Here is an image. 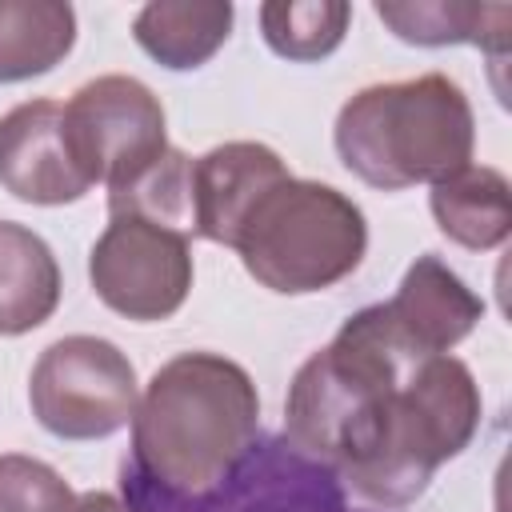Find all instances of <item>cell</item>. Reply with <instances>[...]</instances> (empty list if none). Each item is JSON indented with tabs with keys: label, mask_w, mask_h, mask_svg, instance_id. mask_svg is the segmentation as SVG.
I'll list each match as a JSON object with an SVG mask.
<instances>
[{
	"label": "cell",
	"mask_w": 512,
	"mask_h": 512,
	"mask_svg": "<svg viewBox=\"0 0 512 512\" xmlns=\"http://www.w3.org/2000/svg\"><path fill=\"white\" fill-rule=\"evenodd\" d=\"M260 428L252 376L220 352L160 364L132 412V456L168 492L208 496L248 456Z\"/></svg>",
	"instance_id": "6da1fadb"
},
{
	"label": "cell",
	"mask_w": 512,
	"mask_h": 512,
	"mask_svg": "<svg viewBox=\"0 0 512 512\" xmlns=\"http://www.w3.org/2000/svg\"><path fill=\"white\" fill-rule=\"evenodd\" d=\"M480 412L484 400L472 368L448 352L428 356L372 404L336 472L356 496L380 508H404L428 492L444 460L472 444Z\"/></svg>",
	"instance_id": "7a4b0ae2"
},
{
	"label": "cell",
	"mask_w": 512,
	"mask_h": 512,
	"mask_svg": "<svg viewBox=\"0 0 512 512\" xmlns=\"http://www.w3.org/2000/svg\"><path fill=\"white\" fill-rule=\"evenodd\" d=\"M332 140L356 180L400 192L472 164L476 116L452 76L424 72L352 92L336 112Z\"/></svg>",
	"instance_id": "3957f363"
},
{
	"label": "cell",
	"mask_w": 512,
	"mask_h": 512,
	"mask_svg": "<svg viewBox=\"0 0 512 512\" xmlns=\"http://www.w3.org/2000/svg\"><path fill=\"white\" fill-rule=\"evenodd\" d=\"M244 272L280 296H308L348 280L368 252V220L332 184L284 176L248 212L236 244Z\"/></svg>",
	"instance_id": "277c9868"
},
{
	"label": "cell",
	"mask_w": 512,
	"mask_h": 512,
	"mask_svg": "<svg viewBox=\"0 0 512 512\" xmlns=\"http://www.w3.org/2000/svg\"><path fill=\"white\" fill-rule=\"evenodd\" d=\"M136 400V368L104 336H60L32 364V416L60 440H104L120 432L132 424Z\"/></svg>",
	"instance_id": "5b68a950"
},
{
	"label": "cell",
	"mask_w": 512,
	"mask_h": 512,
	"mask_svg": "<svg viewBox=\"0 0 512 512\" xmlns=\"http://www.w3.org/2000/svg\"><path fill=\"white\" fill-rule=\"evenodd\" d=\"M88 280L104 308L152 324L184 308L192 288V248L180 232L140 216H108L88 252Z\"/></svg>",
	"instance_id": "8992f818"
},
{
	"label": "cell",
	"mask_w": 512,
	"mask_h": 512,
	"mask_svg": "<svg viewBox=\"0 0 512 512\" xmlns=\"http://www.w3.org/2000/svg\"><path fill=\"white\" fill-rule=\"evenodd\" d=\"M64 128L92 184H112L168 148L164 104L136 76H96L64 104Z\"/></svg>",
	"instance_id": "52a82bcc"
},
{
	"label": "cell",
	"mask_w": 512,
	"mask_h": 512,
	"mask_svg": "<svg viewBox=\"0 0 512 512\" xmlns=\"http://www.w3.org/2000/svg\"><path fill=\"white\" fill-rule=\"evenodd\" d=\"M0 184L16 200L44 208L76 204L88 196L92 176L72 152L64 104L40 96L0 116Z\"/></svg>",
	"instance_id": "ba28073f"
},
{
	"label": "cell",
	"mask_w": 512,
	"mask_h": 512,
	"mask_svg": "<svg viewBox=\"0 0 512 512\" xmlns=\"http://www.w3.org/2000/svg\"><path fill=\"white\" fill-rule=\"evenodd\" d=\"M288 172L280 152L256 140H228L192 160L196 192V236L232 248L256 200L276 188Z\"/></svg>",
	"instance_id": "9c48e42d"
},
{
	"label": "cell",
	"mask_w": 512,
	"mask_h": 512,
	"mask_svg": "<svg viewBox=\"0 0 512 512\" xmlns=\"http://www.w3.org/2000/svg\"><path fill=\"white\" fill-rule=\"evenodd\" d=\"M384 308L404 340L424 356L452 352L484 316V300L432 252L408 264L396 296Z\"/></svg>",
	"instance_id": "30bf717a"
},
{
	"label": "cell",
	"mask_w": 512,
	"mask_h": 512,
	"mask_svg": "<svg viewBox=\"0 0 512 512\" xmlns=\"http://www.w3.org/2000/svg\"><path fill=\"white\" fill-rule=\"evenodd\" d=\"M436 228L472 252H492L512 232V188L500 168L464 164L452 176L436 180L428 192Z\"/></svg>",
	"instance_id": "8fae6325"
},
{
	"label": "cell",
	"mask_w": 512,
	"mask_h": 512,
	"mask_svg": "<svg viewBox=\"0 0 512 512\" xmlns=\"http://www.w3.org/2000/svg\"><path fill=\"white\" fill-rule=\"evenodd\" d=\"M236 8L228 0H156L132 20L136 44L164 68L188 72L208 64L232 36Z\"/></svg>",
	"instance_id": "7c38bea8"
},
{
	"label": "cell",
	"mask_w": 512,
	"mask_h": 512,
	"mask_svg": "<svg viewBox=\"0 0 512 512\" xmlns=\"http://www.w3.org/2000/svg\"><path fill=\"white\" fill-rule=\"evenodd\" d=\"M60 304V264L40 232L0 220V336L40 328Z\"/></svg>",
	"instance_id": "4fadbf2b"
},
{
	"label": "cell",
	"mask_w": 512,
	"mask_h": 512,
	"mask_svg": "<svg viewBox=\"0 0 512 512\" xmlns=\"http://www.w3.org/2000/svg\"><path fill=\"white\" fill-rule=\"evenodd\" d=\"M376 16L404 40L420 48H444V44H480L492 52V60H504L508 20L512 12L504 4H460V0H380Z\"/></svg>",
	"instance_id": "5bb4252c"
},
{
	"label": "cell",
	"mask_w": 512,
	"mask_h": 512,
	"mask_svg": "<svg viewBox=\"0 0 512 512\" xmlns=\"http://www.w3.org/2000/svg\"><path fill=\"white\" fill-rule=\"evenodd\" d=\"M76 44V12L64 0H0V84L52 72Z\"/></svg>",
	"instance_id": "9a60e30c"
},
{
	"label": "cell",
	"mask_w": 512,
	"mask_h": 512,
	"mask_svg": "<svg viewBox=\"0 0 512 512\" xmlns=\"http://www.w3.org/2000/svg\"><path fill=\"white\" fill-rule=\"evenodd\" d=\"M108 216H140L184 240L196 236V192H192V156L164 148L148 164L108 184Z\"/></svg>",
	"instance_id": "2e32d148"
},
{
	"label": "cell",
	"mask_w": 512,
	"mask_h": 512,
	"mask_svg": "<svg viewBox=\"0 0 512 512\" xmlns=\"http://www.w3.org/2000/svg\"><path fill=\"white\" fill-rule=\"evenodd\" d=\"M352 8L344 0H268L260 4L264 44L284 60H324L340 48Z\"/></svg>",
	"instance_id": "e0dca14e"
},
{
	"label": "cell",
	"mask_w": 512,
	"mask_h": 512,
	"mask_svg": "<svg viewBox=\"0 0 512 512\" xmlns=\"http://www.w3.org/2000/svg\"><path fill=\"white\" fill-rule=\"evenodd\" d=\"M72 504L76 492L52 464L20 452L0 456V512H72Z\"/></svg>",
	"instance_id": "ac0fdd59"
},
{
	"label": "cell",
	"mask_w": 512,
	"mask_h": 512,
	"mask_svg": "<svg viewBox=\"0 0 512 512\" xmlns=\"http://www.w3.org/2000/svg\"><path fill=\"white\" fill-rule=\"evenodd\" d=\"M72 512H132L124 500H116L112 492H80Z\"/></svg>",
	"instance_id": "d6986e66"
}]
</instances>
